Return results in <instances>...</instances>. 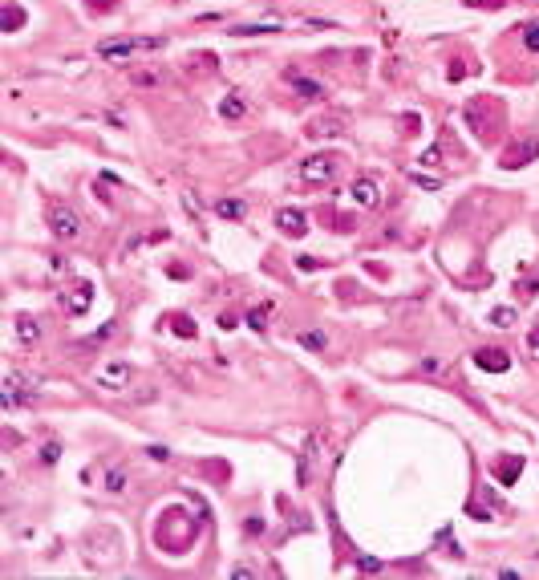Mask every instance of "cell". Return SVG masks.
I'll return each mask as SVG.
<instances>
[{
    "label": "cell",
    "mask_w": 539,
    "mask_h": 580,
    "mask_svg": "<svg viewBox=\"0 0 539 580\" xmlns=\"http://www.w3.org/2000/svg\"><path fill=\"white\" fill-rule=\"evenodd\" d=\"M49 228L57 240H77L81 235V215L70 207V203H53L49 207Z\"/></svg>",
    "instance_id": "4"
},
{
    "label": "cell",
    "mask_w": 539,
    "mask_h": 580,
    "mask_svg": "<svg viewBox=\"0 0 539 580\" xmlns=\"http://www.w3.org/2000/svg\"><path fill=\"white\" fill-rule=\"evenodd\" d=\"M341 130H345V122H341V118H316V122L308 126V134H312V139H337Z\"/></svg>",
    "instance_id": "12"
},
{
    "label": "cell",
    "mask_w": 539,
    "mask_h": 580,
    "mask_svg": "<svg viewBox=\"0 0 539 580\" xmlns=\"http://www.w3.org/2000/svg\"><path fill=\"white\" fill-rule=\"evenodd\" d=\"M276 228H280L284 235H292V240H300V235L308 232V215L300 207H280L276 211Z\"/></svg>",
    "instance_id": "8"
},
{
    "label": "cell",
    "mask_w": 539,
    "mask_h": 580,
    "mask_svg": "<svg viewBox=\"0 0 539 580\" xmlns=\"http://www.w3.org/2000/svg\"><path fill=\"white\" fill-rule=\"evenodd\" d=\"M349 199H353V207L377 211V207H381V183H377L373 175H357V179H353V187H349Z\"/></svg>",
    "instance_id": "6"
},
{
    "label": "cell",
    "mask_w": 539,
    "mask_h": 580,
    "mask_svg": "<svg viewBox=\"0 0 539 580\" xmlns=\"http://www.w3.org/2000/svg\"><path fill=\"white\" fill-rule=\"evenodd\" d=\"M316 450H321V434H312V439L305 442V455H300V463H296V483H300V487H308V479H312V463L321 459Z\"/></svg>",
    "instance_id": "10"
},
{
    "label": "cell",
    "mask_w": 539,
    "mask_h": 580,
    "mask_svg": "<svg viewBox=\"0 0 539 580\" xmlns=\"http://www.w3.org/2000/svg\"><path fill=\"white\" fill-rule=\"evenodd\" d=\"M474 366H478V370H487V373H507V370H511V353H507V349H499V345L478 349V353H474Z\"/></svg>",
    "instance_id": "7"
},
{
    "label": "cell",
    "mask_w": 539,
    "mask_h": 580,
    "mask_svg": "<svg viewBox=\"0 0 539 580\" xmlns=\"http://www.w3.org/2000/svg\"><path fill=\"white\" fill-rule=\"evenodd\" d=\"M130 377H134V370H130L126 357H106V361L94 370L97 390H106V394H122V390L130 386Z\"/></svg>",
    "instance_id": "2"
},
{
    "label": "cell",
    "mask_w": 539,
    "mask_h": 580,
    "mask_svg": "<svg viewBox=\"0 0 539 580\" xmlns=\"http://www.w3.org/2000/svg\"><path fill=\"white\" fill-rule=\"evenodd\" d=\"M61 304H65V313H70V317H81V313L94 304V284H90V280H77V284H73V292Z\"/></svg>",
    "instance_id": "9"
},
{
    "label": "cell",
    "mask_w": 539,
    "mask_h": 580,
    "mask_svg": "<svg viewBox=\"0 0 539 580\" xmlns=\"http://www.w3.org/2000/svg\"><path fill=\"white\" fill-rule=\"evenodd\" d=\"M268 317H272V304H256V308L248 313V325H252V329L259 333V329L268 325Z\"/></svg>",
    "instance_id": "16"
},
{
    "label": "cell",
    "mask_w": 539,
    "mask_h": 580,
    "mask_svg": "<svg viewBox=\"0 0 539 580\" xmlns=\"http://www.w3.org/2000/svg\"><path fill=\"white\" fill-rule=\"evenodd\" d=\"M33 386H37V382H33L24 370H8L4 382H0V406H4V410H17L21 402L33 398Z\"/></svg>",
    "instance_id": "3"
},
{
    "label": "cell",
    "mask_w": 539,
    "mask_h": 580,
    "mask_svg": "<svg viewBox=\"0 0 539 580\" xmlns=\"http://www.w3.org/2000/svg\"><path fill=\"white\" fill-rule=\"evenodd\" d=\"M284 21H259V24H235L232 37H256V33H280Z\"/></svg>",
    "instance_id": "14"
},
{
    "label": "cell",
    "mask_w": 539,
    "mask_h": 580,
    "mask_svg": "<svg viewBox=\"0 0 539 580\" xmlns=\"http://www.w3.org/2000/svg\"><path fill=\"white\" fill-rule=\"evenodd\" d=\"M21 21H24V13L17 8V4H8V8H4V33H17Z\"/></svg>",
    "instance_id": "20"
},
{
    "label": "cell",
    "mask_w": 539,
    "mask_h": 580,
    "mask_svg": "<svg viewBox=\"0 0 539 580\" xmlns=\"http://www.w3.org/2000/svg\"><path fill=\"white\" fill-rule=\"evenodd\" d=\"M17 341H21L24 349H33L37 341H41V321L29 317V313H21V317H17Z\"/></svg>",
    "instance_id": "11"
},
{
    "label": "cell",
    "mask_w": 539,
    "mask_h": 580,
    "mask_svg": "<svg viewBox=\"0 0 539 580\" xmlns=\"http://www.w3.org/2000/svg\"><path fill=\"white\" fill-rule=\"evenodd\" d=\"M300 179H305L308 187H325L337 179V159L332 155H312V159H305L300 163Z\"/></svg>",
    "instance_id": "5"
},
{
    "label": "cell",
    "mask_w": 539,
    "mask_h": 580,
    "mask_svg": "<svg viewBox=\"0 0 539 580\" xmlns=\"http://www.w3.org/2000/svg\"><path fill=\"white\" fill-rule=\"evenodd\" d=\"M410 179H414L418 187H426V191H438V187H442L438 179H430V175H422V171H410Z\"/></svg>",
    "instance_id": "24"
},
{
    "label": "cell",
    "mask_w": 539,
    "mask_h": 580,
    "mask_svg": "<svg viewBox=\"0 0 539 580\" xmlns=\"http://www.w3.org/2000/svg\"><path fill=\"white\" fill-rule=\"evenodd\" d=\"M523 45L531 49V53H539V21H527V24H523Z\"/></svg>",
    "instance_id": "21"
},
{
    "label": "cell",
    "mask_w": 539,
    "mask_h": 580,
    "mask_svg": "<svg viewBox=\"0 0 539 580\" xmlns=\"http://www.w3.org/2000/svg\"><path fill=\"white\" fill-rule=\"evenodd\" d=\"M166 37H126V41H106V45H97V57L102 61H126V57H134V53H154V49H163Z\"/></svg>",
    "instance_id": "1"
},
{
    "label": "cell",
    "mask_w": 539,
    "mask_h": 580,
    "mask_svg": "<svg viewBox=\"0 0 539 580\" xmlns=\"http://www.w3.org/2000/svg\"><path fill=\"white\" fill-rule=\"evenodd\" d=\"M491 321H494V325H499V329L515 325V308H494V313H491Z\"/></svg>",
    "instance_id": "23"
},
{
    "label": "cell",
    "mask_w": 539,
    "mask_h": 580,
    "mask_svg": "<svg viewBox=\"0 0 539 580\" xmlns=\"http://www.w3.org/2000/svg\"><path fill=\"white\" fill-rule=\"evenodd\" d=\"M57 455H61V446H57V442H49L45 450H41V463H57Z\"/></svg>",
    "instance_id": "26"
},
{
    "label": "cell",
    "mask_w": 539,
    "mask_h": 580,
    "mask_svg": "<svg viewBox=\"0 0 539 580\" xmlns=\"http://www.w3.org/2000/svg\"><path fill=\"white\" fill-rule=\"evenodd\" d=\"M296 341H300L305 349H321V353L328 349V337H325V333H316V329H305V333H300Z\"/></svg>",
    "instance_id": "15"
},
{
    "label": "cell",
    "mask_w": 539,
    "mask_h": 580,
    "mask_svg": "<svg viewBox=\"0 0 539 580\" xmlns=\"http://www.w3.org/2000/svg\"><path fill=\"white\" fill-rule=\"evenodd\" d=\"M422 370H426V373H442V361H438V357H426Z\"/></svg>",
    "instance_id": "29"
},
{
    "label": "cell",
    "mask_w": 539,
    "mask_h": 580,
    "mask_svg": "<svg viewBox=\"0 0 539 580\" xmlns=\"http://www.w3.org/2000/svg\"><path fill=\"white\" fill-rule=\"evenodd\" d=\"M288 81L305 93V97H325V86H316V81H308V77H288Z\"/></svg>",
    "instance_id": "17"
},
{
    "label": "cell",
    "mask_w": 539,
    "mask_h": 580,
    "mask_svg": "<svg viewBox=\"0 0 539 580\" xmlns=\"http://www.w3.org/2000/svg\"><path fill=\"white\" fill-rule=\"evenodd\" d=\"M106 491H114V495L126 491V471H122V467H114V471L106 475Z\"/></svg>",
    "instance_id": "19"
},
{
    "label": "cell",
    "mask_w": 539,
    "mask_h": 580,
    "mask_svg": "<svg viewBox=\"0 0 539 580\" xmlns=\"http://www.w3.org/2000/svg\"><path fill=\"white\" fill-rule=\"evenodd\" d=\"M527 353H531V357H539V325L527 333Z\"/></svg>",
    "instance_id": "28"
},
{
    "label": "cell",
    "mask_w": 539,
    "mask_h": 580,
    "mask_svg": "<svg viewBox=\"0 0 539 580\" xmlns=\"http://www.w3.org/2000/svg\"><path fill=\"white\" fill-rule=\"evenodd\" d=\"M215 211H219L223 219H239V215H243V203H239V199H223V203H215Z\"/></svg>",
    "instance_id": "18"
},
{
    "label": "cell",
    "mask_w": 539,
    "mask_h": 580,
    "mask_svg": "<svg viewBox=\"0 0 539 580\" xmlns=\"http://www.w3.org/2000/svg\"><path fill=\"white\" fill-rule=\"evenodd\" d=\"M219 114L227 118V122H239V118L248 114V102H243V93H227V97L219 102Z\"/></svg>",
    "instance_id": "13"
},
{
    "label": "cell",
    "mask_w": 539,
    "mask_h": 580,
    "mask_svg": "<svg viewBox=\"0 0 539 580\" xmlns=\"http://www.w3.org/2000/svg\"><path fill=\"white\" fill-rule=\"evenodd\" d=\"M130 81H134V86H159V81H163V73H159V70H142V73H134Z\"/></svg>",
    "instance_id": "22"
},
{
    "label": "cell",
    "mask_w": 539,
    "mask_h": 580,
    "mask_svg": "<svg viewBox=\"0 0 539 580\" xmlns=\"http://www.w3.org/2000/svg\"><path fill=\"white\" fill-rule=\"evenodd\" d=\"M232 577H239V580H243V577H259V568H252V564H235Z\"/></svg>",
    "instance_id": "27"
},
{
    "label": "cell",
    "mask_w": 539,
    "mask_h": 580,
    "mask_svg": "<svg viewBox=\"0 0 539 580\" xmlns=\"http://www.w3.org/2000/svg\"><path fill=\"white\" fill-rule=\"evenodd\" d=\"M470 4H478V8H483V4H487V8H499L503 0H470Z\"/></svg>",
    "instance_id": "30"
},
{
    "label": "cell",
    "mask_w": 539,
    "mask_h": 580,
    "mask_svg": "<svg viewBox=\"0 0 539 580\" xmlns=\"http://www.w3.org/2000/svg\"><path fill=\"white\" fill-rule=\"evenodd\" d=\"M175 333L179 337H195V325H191L187 317H175Z\"/></svg>",
    "instance_id": "25"
}]
</instances>
